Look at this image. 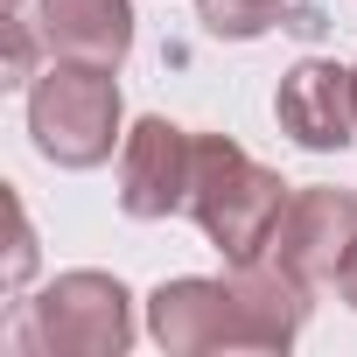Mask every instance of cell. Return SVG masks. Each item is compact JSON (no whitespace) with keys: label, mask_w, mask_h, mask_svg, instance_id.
I'll list each match as a JSON object with an SVG mask.
<instances>
[{"label":"cell","mask_w":357,"mask_h":357,"mask_svg":"<svg viewBox=\"0 0 357 357\" xmlns=\"http://www.w3.org/2000/svg\"><path fill=\"white\" fill-rule=\"evenodd\" d=\"M8 343L22 357H119L133 343V294L112 273H56L8 315Z\"/></svg>","instance_id":"cell-2"},{"label":"cell","mask_w":357,"mask_h":357,"mask_svg":"<svg viewBox=\"0 0 357 357\" xmlns=\"http://www.w3.org/2000/svg\"><path fill=\"white\" fill-rule=\"evenodd\" d=\"M273 119L294 147L308 154H336L357 140V91H350V70L329 63V56H301L280 91H273Z\"/></svg>","instance_id":"cell-7"},{"label":"cell","mask_w":357,"mask_h":357,"mask_svg":"<svg viewBox=\"0 0 357 357\" xmlns=\"http://www.w3.org/2000/svg\"><path fill=\"white\" fill-rule=\"evenodd\" d=\"M350 91H357V63H350Z\"/></svg>","instance_id":"cell-15"},{"label":"cell","mask_w":357,"mask_h":357,"mask_svg":"<svg viewBox=\"0 0 357 357\" xmlns=\"http://www.w3.org/2000/svg\"><path fill=\"white\" fill-rule=\"evenodd\" d=\"M8 211H15V245H8V287H22V280L36 273V231H29V211H22V197H8Z\"/></svg>","instance_id":"cell-12"},{"label":"cell","mask_w":357,"mask_h":357,"mask_svg":"<svg viewBox=\"0 0 357 357\" xmlns=\"http://www.w3.org/2000/svg\"><path fill=\"white\" fill-rule=\"evenodd\" d=\"M336 294H343V301L357 308V252H350V266H343V280H336Z\"/></svg>","instance_id":"cell-13"},{"label":"cell","mask_w":357,"mask_h":357,"mask_svg":"<svg viewBox=\"0 0 357 357\" xmlns=\"http://www.w3.org/2000/svg\"><path fill=\"white\" fill-rule=\"evenodd\" d=\"M36 50H50L43 29H36L29 15H8V70H0V84H36V77H43V70H36Z\"/></svg>","instance_id":"cell-11"},{"label":"cell","mask_w":357,"mask_h":357,"mask_svg":"<svg viewBox=\"0 0 357 357\" xmlns=\"http://www.w3.org/2000/svg\"><path fill=\"white\" fill-rule=\"evenodd\" d=\"M197 133L175 119H140L119 140V211L126 218H175L190 211Z\"/></svg>","instance_id":"cell-5"},{"label":"cell","mask_w":357,"mask_h":357,"mask_svg":"<svg viewBox=\"0 0 357 357\" xmlns=\"http://www.w3.org/2000/svg\"><path fill=\"white\" fill-rule=\"evenodd\" d=\"M225 280H231V294H238V308H245V336H252V350H287V343L308 329L315 287H301L280 259H238Z\"/></svg>","instance_id":"cell-9"},{"label":"cell","mask_w":357,"mask_h":357,"mask_svg":"<svg viewBox=\"0 0 357 357\" xmlns=\"http://www.w3.org/2000/svg\"><path fill=\"white\" fill-rule=\"evenodd\" d=\"M287 211V183L252 161L231 133H197V175H190V218L197 231L238 266V259H266L273 231Z\"/></svg>","instance_id":"cell-1"},{"label":"cell","mask_w":357,"mask_h":357,"mask_svg":"<svg viewBox=\"0 0 357 357\" xmlns=\"http://www.w3.org/2000/svg\"><path fill=\"white\" fill-rule=\"evenodd\" d=\"M126 105H119V77L98 63H70L56 56L36 84H29V133L36 154L56 168H98L126 133H119Z\"/></svg>","instance_id":"cell-3"},{"label":"cell","mask_w":357,"mask_h":357,"mask_svg":"<svg viewBox=\"0 0 357 357\" xmlns=\"http://www.w3.org/2000/svg\"><path fill=\"white\" fill-rule=\"evenodd\" d=\"M197 22L218 43H252L266 29H287V0H197Z\"/></svg>","instance_id":"cell-10"},{"label":"cell","mask_w":357,"mask_h":357,"mask_svg":"<svg viewBox=\"0 0 357 357\" xmlns=\"http://www.w3.org/2000/svg\"><path fill=\"white\" fill-rule=\"evenodd\" d=\"M36 29L50 56L119 70L133 50V0H36Z\"/></svg>","instance_id":"cell-8"},{"label":"cell","mask_w":357,"mask_h":357,"mask_svg":"<svg viewBox=\"0 0 357 357\" xmlns=\"http://www.w3.org/2000/svg\"><path fill=\"white\" fill-rule=\"evenodd\" d=\"M147 329L168 357H197V350H252L245 336V308L231 294V280H204V273H183V280H161L147 294Z\"/></svg>","instance_id":"cell-6"},{"label":"cell","mask_w":357,"mask_h":357,"mask_svg":"<svg viewBox=\"0 0 357 357\" xmlns=\"http://www.w3.org/2000/svg\"><path fill=\"white\" fill-rule=\"evenodd\" d=\"M8 15H22V0H8Z\"/></svg>","instance_id":"cell-14"},{"label":"cell","mask_w":357,"mask_h":357,"mask_svg":"<svg viewBox=\"0 0 357 357\" xmlns=\"http://www.w3.org/2000/svg\"><path fill=\"white\" fill-rule=\"evenodd\" d=\"M350 252H357V197H350V190H329V183L294 190L287 211H280V231H273L266 259H280L301 287L322 294V287L343 280Z\"/></svg>","instance_id":"cell-4"}]
</instances>
